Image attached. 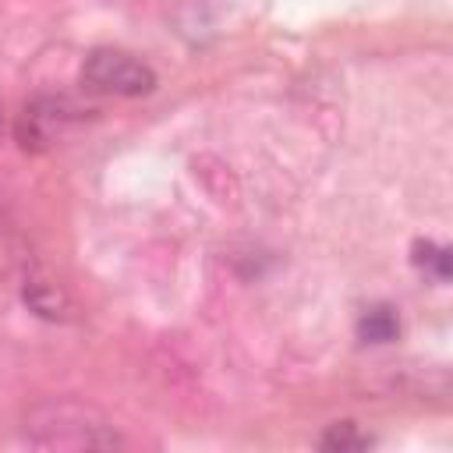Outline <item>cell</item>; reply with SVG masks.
<instances>
[{
    "label": "cell",
    "mask_w": 453,
    "mask_h": 453,
    "mask_svg": "<svg viewBox=\"0 0 453 453\" xmlns=\"http://www.w3.org/2000/svg\"><path fill=\"white\" fill-rule=\"evenodd\" d=\"M81 85L96 96H120V99H134V96H149L156 88V71L138 60L134 53L124 50H92L81 64Z\"/></svg>",
    "instance_id": "1"
},
{
    "label": "cell",
    "mask_w": 453,
    "mask_h": 453,
    "mask_svg": "<svg viewBox=\"0 0 453 453\" xmlns=\"http://www.w3.org/2000/svg\"><path fill=\"white\" fill-rule=\"evenodd\" d=\"M67 106L57 99H35L32 106H25L21 124H18V142L21 149H46L53 142V134L60 131V124L67 120L64 113Z\"/></svg>",
    "instance_id": "2"
},
{
    "label": "cell",
    "mask_w": 453,
    "mask_h": 453,
    "mask_svg": "<svg viewBox=\"0 0 453 453\" xmlns=\"http://www.w3.org/2000/svg\"><path fill=\"white\" fill-rule=\"evenodd\" d=\"M357 336L365 343H393L400 336V319L389 304H372L357 319Z\"/></svg>",
    "instance_id": "3"
},
{
    "label": "cell",
    "mask_w": 453,
    "mask_h": 453,
    "mask_svg": "<svg viewBox=\"0 0 453 453\" xmlns=\"http://www.w3.org/2000/svg\"><path fill=\"white\" fill-rule=\"evenodd\" d=\"M414 265L421 273H428L435 283H446L449 280V248H442L435 241H418L414 244Z\"/></svg>",
    "instance_id": "4"
},
{
    "label": "cell",
    "mask_w": 453,
    "mask_h": 453,
    "mask_svg": "<svg viewBox=\"0 0 453 453\" xmlns=\"http://www.w3.org/2000/svg\"><path fill=\"white\" fill-rule=\"evenodd\" d=\"M372 439L368 435H361L354 425H333L326 435H322V449H340V453H347V449H365Z\"/></svg>",
    "instance_id": "5"
},
{
    "label": "cell",
    "mask_w": 453,
    "mask_h": 453,
    "mask_svg": "<svg viewBox=\"0 0 453 453\" xmlns=\"http://www.w3.org/2000/svg\"><path fill=\"white\" fill-rule=\"evenodd\" d=\"M0 134H4V117H0Z\"/></svg>",
    "instance_id": "6"
}]
</instances>
